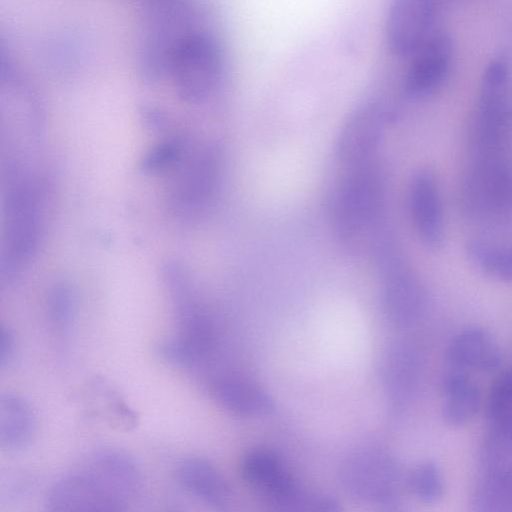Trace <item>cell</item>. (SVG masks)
<instances>
[{
    "mask_svg": "<svg viewBox=\"0 0 512 512\" xmlns=\"http://www.w3.org/2000/svg\"><path fill=\"white\" fill-rule=\"evenodd\" d=\"M344 490L356 499L391 509L398 504L402 474L396 459L379 448H361L340 468Z\"/></svg>",
    "mask_w": 512,
    "mask_h": 512,
    "instance_id": "2",
    "label": "cell"
},
{
    "mask_svg": "<svg viewBox=\"0 0 512 512\" xmlns=\"http://www.w3.org/2000/svg\"><path fill=\"white\" fill-rule=\"evenodd\" d=\"M481 463L484 480L512 490V414L489 421Z\"/></svg>",
    "mask_w": 512,
    "mask_h": 512,
    "instance_id": "17",
    "label": "cell"
},
{
    "mask_svg": "<svg viewBox=\"0 0 512 512\" xmlns=\"http://www.w3.org/2000/svg\"><path fill=\"white\" fill-rule=\"evenodd\" d=\"M512 414V370L502 372L493 382L486 403L489 421Z\"/></svg>",
    "mask_w": 512,
    "mask_h": 512,
    "instance_id": "23",
    "label": "cell"
},
{
    "mask_svg": "<svg viewBox=\"0 0 512 512\" xmlns=\"http://www.w3.org/2000/svg\"><path fill=\"white\" fill-rule=\"evenodd\" d=\"M76 315L75 298L66 286L56 287L48 301V318L55 335L67 340L72 333Z\"/></svg>",
    "mask_w": 512,
    "mask_h": 512,
    "instance_id": "21",
    "label": "cell"
},
{
    "mask_svg": "<svg viewBox=\"0 0 512 512\" xmlns=\"http://www.w3.org/2000/svg\"><path fill=\"white\" fill-rule=\"evenodd\" d=\"M409 485L418 498L428 503L439 500L444 491L441 472L431 461H425L413 469Z\"/></svg>",
    "mask_w": 512,
    "mask_h": 512,
    "instance_id": "22",
    "label": "cell"
},
{
    "mask_svg": "<svg viewBox=\"0 0 512 512\" xmlns=\"http://www.w3.org/2000/svg\"><path fill=\"white\" fill-rule=\"evenodd\" d=\"M213 399L225 409L244 416H264L273 412V398L253 382L234 375H219L210 383Z\"/></svg>",
    "mask_w": 512,
    "mask_h": 512,
    "instance_id": "14",
    "label": "cell"
},
{
    "mask_svg": "<svg viewBox=\"0 0 512 512\" xmlns=\"http://www.w3.org/2000/svg\"><path fill=\"white\" fill-rule=\"evenodd\" d=\"M452 53V41L446 33L431 34L414 54L405 81L407 92L424 96L436 90L447 76Z\"/></svg>",
    "mask_w": 512,
    "mask_h": 512,
    "instance_id": "11",
    "label": "cell"
},
{
    "mask_svg": "<svg viewBox=\"0 0 512 512\" xmlns=\"http://www.w3.org/2000/svg\"><path fill=\"white\" fill-rule=\"evenodd\" d=\"M241 470L246 482L281 511H285L289 501L302 487L282 460L268 450L248 453L242 461Z\"/></svg>",
    "mask_w": 512,
    "mask_h": 512,
    "instance_id": "9",
    "label": "cell"
},
{
    "mask_svg": "<svg viewBox=\"0 0 512 512\" xmlns=\"http://www.w3.org/2000/svg\"><path fill=\"white\" fill-rule=\"evenodd\" d=\"M474 253L488 273L503 280H512V249L478 248Z\"/></svg>",
    "mask_w": 512,
    "mask_h": 512,
    "instance_id": "24",
    "label": "cell"
},
{
    "mask_svg": "<svg viewBox=\"0 0 512 512\" xmlns=\"http://www.w3.org/2000/svg\"><path fill=\"white\" fill-rule=\"evenodd\" d=\"M37 415L31 403L15 393L0 396V446L8 452L28 448L37 433Z\"/></svg>",
    "mask_w": 512,
    "mask_h": 512,
    "instance_id": "18",
    "label": "cell"
},
{
    "mask_svg": "<svg viewBox=\"0 0 512 512\" xmlns=\"http://www.w3.org/2000/svg\"><path fill=\"white\" fill-rule=\"evenodd\" d=\"M410 209L423 242L431 247L442 242L443 227L439 189L434 175L429 171L418 172L410 188Z\"/></svg>",
    "mask_w": 512,
    "mask_h": 512,
    "instance_id": "15",
    "label": "cell"
},
{
    "mask_svg": "<svg viewBox=\"0 0 512 512\" xmlns=\"http://www.w3.org/2000/svg\"><path fill=\"white\" fill-rule=\"evenodd\" d=\"M385 183L372 161L351 168L331 201L333 228L350 249L384 252Z\"/></svg>",
    "mask_w": 512,
    "mask_h": 512,
    "instance_id": "1",
    "label": "cell"
},
{
    "mask_svg": "<svg viewBox=\"0 0 512 512\" xmlns=\"http://www.w3.org/2000/svg\"><path fill=\"white\" fill-rule=\"evenodd\" d=\"M79 468L119 502L124 510L144 489V477L138 463L122 449L96 450Z\"/></svg>",
    "mask_w": 512,
    "mask_h": 512,
    "instance_id": "4",
    "label": "cell"
},
{
    "mask_svg": "<svg viewBox=\"0 0 512 512\" xmlns=\"http://www.w3.org/2000/svg\"><path fill=\"white\" fill-rule=\"evenodd\" d=\"M387 113L382 106L368 103L347 119L336 145V156L350 168L371 161L383 140Z\"/></svg>",
    "mask_w": 512,
    "mask_h": 512,
    "instance_id": "5",
    "label": "cell"
},
{
    "mask_svg": "<svg viewBox=\"0 0 512 512\" xmlns=\"http://www.w3.org/2000/svg\"><path fill=\"white\" fill-rule=\"evenodd\" d=\"M87 392L95 411L108 423L123 430H130L138 424L137 413L105 379L91 380Z\"/></svg>",
    "mask_w": 512,
    "mask_h": 512,
    "instance_id": "20",
    "label": "cell"
},
{
    "mask_svg": "<svg viewBox=\"0 0 512 512\" xmlns=\"http://www.w3.org/2000/svg\"><path fill=\"white\" fill-rule=\"evenodd\" d=\"M178 484L204 503L222 508L230 499L228 483L221 472L207 459L197 456L182 459L175 471Z\"/></svg>",
    "mask_w": 512,
    "mask_h": 512,
    "instance_id": "16",
    "label": "cell"
},
{
    "mask_svg": "<svg viewBox=\"0 0 512 512\" xmlns=\"http://www.w3.org/2000/svg\"><path fill=\"white\" fill-rule=\"evenodd\" d=\"M46 505L48 510L56 512L124 510L119 502L80 468L61 476L52 484Z\"/></svg>",
    "mask_w": 512,
    "mask_h": 512,
    "instance_id": "8",
    "label": "cell"
},
{
    "mask_svg": "<svg viewBox=\"0 0 512 512\" xmlns=\"http://www.w3.org/2000/svg\"><path fill=\"white\" fill-rule=\"evenodd\" d=\"M433 18L432 0H394L386 22L391 50L399 56L414 55L430 37Z\"/></svg>",
    "mask_w": 512,
    "mask_h": 512,
    "instance_id": "7",
    "label": "cell"
},
{
    "mask_svg": "<svg viewBox=\"0 0 512 512\" xmlns=\"http://www.w3.org/2000/svg\"><path fill=\"white\" fill-rule=\"evenodd\" d=\"M421 376V357L411 343L398 341L387 349L381 363V381L395 407H403L414 398Z\"/></svg>",
    "mask_w": 512,
    "mask_h": 512,
    "instance_id": "10",
    "label": "cell"
},
{
    "mask_svg": "<svg viewBox=\"0 0 512 512\" xmlns=\"http://www.w3.org/2000/svg\"><path fill=\"white\" fill-rule=\"evenodd\" d=\"M480 407V393L468 372L455 369L442 385V415L446 423L461 427L471 422Z\"/></svg>",
    "mask_w": 512,
    "mask_h": 512,
    "instance_id": "19",
    "label": "cell"
},
{
    "mask_svg": "<svg viewBox=\"0 0 512 512\" xmlns=\"http://www.w3.org/2000/svg\"><path fill=\"white\" fill-rule=\"evenodd\" d=\"M480 121L486 136L498 137L512 120V48L487 66L481 85Z\"/></svg>",
    "mask_w": 512,
    "mask_h": 512,
    "instance_id": "6",
    "label": "cell"
},
{
    "mask_svg": "<svg viewBox=\"0 0 512 512\" xmlns=\"http://www.w3.org/2000/svg\"><path fill=\"white\" fill-rule=\"evenodd\" d=\"M16 356V337L8 326H1L0 331V369L6 370L11 366Z\"/></svg>",
    "mask_w": 512,
    "mask_h": 512,
    "instance_id": "25",
    "label": "cell"
},
{
    "mask_svg": "<svg viewBox=\"0 0 512 512\" xmlns=\"http://www.w3.org/2000/svg\"><path fill=\"white\" fill-rule=\"evenodd\" d=\"M501 350L486 330L471 327L457 333L448 346V361L461 371L493 372L501 365Z\"/></svg>",
    "mask_w": 512,
    "mask_h": 512,
    "instance_id": "13",
    "label": "cell"
},
{
    "mask_svg": "<svg viewBox=\"0 0 512 512\" xmlns=\"http://www.w3.org/2000/svg\"><path fill=\"white\" fill-rule=\"evenodd\" d=\"M169 53L170 69L181 94L200 99L219 84L224 60L217 42L205 34H187L174 43Z\"/></svg>",
    "mask_w": 512,
    "mask_h": 512,
    "instance_id": "3",
    "label": "cell"
},
{
    "mask_svg": "<svg viewBox=\"0 0 512 512\" xmlns=\"http://www.w3.org/2000/svg\"><path fill=\"white\" fill-rule=\"evenodd\" d=\"M382 290L388 318L398 325L414 323L424 308V293L415 277L400 263L386 260Z\"/></svg>",
    "mask_w": 512,
    "mask_h": 512,
    "instance_id": "12",
    "label": "cell"
}]
</instances>
